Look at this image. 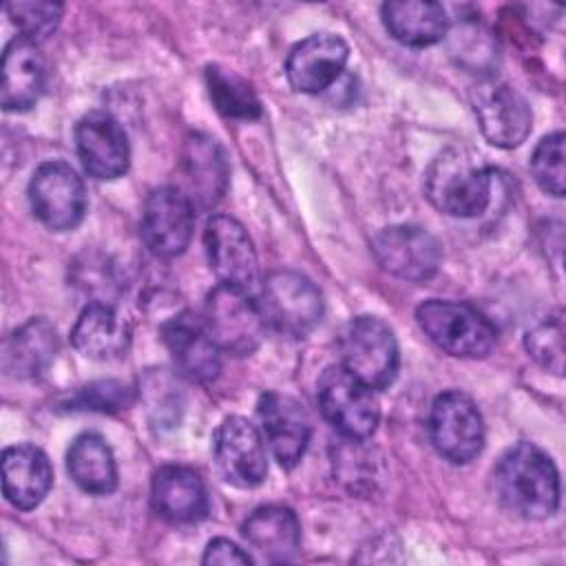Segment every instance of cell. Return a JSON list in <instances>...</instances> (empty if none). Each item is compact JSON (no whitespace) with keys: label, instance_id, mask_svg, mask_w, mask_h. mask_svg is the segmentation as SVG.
Returning <instances> with one entry per match:
<instances>
[{"label":"cell","instance_id":"obj_9","mask_svg":"<svg viewBox=\"0 0 566 566\" xmlns=\"http://www.w3.org/2000/svg\"><path fill=\"white\" fill-rule=\"evenodd\" d=\"M33 214L51 230H73L86 212V190L66 161H44L29 181Z\"/></svg>","mask_w":566,"mask_h":566},{"label":"cell","instance_id":"obj_22","mask_svg":"<svg viewBox=\"0 0 566 566\" xmlns=\"http://www.w3.org/2000/svg\"><path fill=\"white\" fill-rule=\"evenodd\" d=\"M46 82L44 57L35 42L13 38L2 55L0 99L4 111H29L42 95Z\"/></svg>","mask_w":566,"mask_h":566},{"label":"cell","instance_id":"obj_7","mask_svg":"<svg viewBox=\"0 0 566 566\" xmlns=\"http://www.w3.org/2000/svg\"><path fill=\"white\" fill-rule=\"evenodd\" d=\"M259 305L265 325H272L276 332L292 338L307 336L323 316L318 287L294 270H276L268 274Z\"/></svg>","mask_w":566,"mask_h":566},{"label":"cell","instance_id":"obj_14","mask_svg":"<svg viewBox=\"0 0 566 566\" xmlns=\"http://www.w3.org/2000/svg\"><path fill=\"white\" fill-rule=\"evenodd\" d=\"M203 245L210 270L219 283L250 290L259 279L256 252L245 228L228 217L214 214L208 219L203 230Z\"/></svg>","mask_w":566,"mask_h":566},{"label":"cell","instance_id":"obj_27","mask_svg":"<svg viewBox=\"0 0 566 566\" xmlns=\"http://www.w3.org/2000/svg\"><path fill=\"white\" fill-rule=\"evenodd\" d=\"M71 480L91 495H108L117 486V464L111 447L99 433L77 436L66 451Z\"/></svg>","mask_w":566,"mask_h":566},{"label":"cell","instance_id":"obj_13","mask_svg":"<svg viewBox=\"0 0 566 566\" xmlns=\"http://www.w3.org/2000/svg\"><path fill=\"white\" fill-rule=\"evenodd\" d=\"M219 473L234 486L252 489L265 480L268 458L263 433L243 416L226 418L212 438Z\"/></svg>","mask_w":566,"mask_h":566},{"label":"cell","instance_id":"obj_6","mask_svg":"<svg viewBox=\"0 0 566 566\" xmlns=\"http://www.w3.org/2000/svg\"><path fill=\"white\" fill-rule=\"evenodd\" d=\"M318 407L325 420L349 440L369 438L380 418L374 389L343 365L327 367L318 378Z\"/></svg>","mask_w":566,"mask_h":566},{"label":"cell","instance_id":"obj_3","mask_svg":"<svg viewBox=\"0 0 566 566\" xmlns=\"http://www.w3.org/2000/svg\"><path fill=\"white\" fill-rule=\"evenodd\" d=\"M340 365L371 389L394 382L400 365L391 327L378 316H356L343 325L336 340Z\"/></svg>","mask_w":566,"mask_h":566},{"label":"cell","instance_id":"obj_17","mask_svg":"<svg viewBox=\"0 0 566 566\" xmlns=\"http://www.w3.org/2000/svg\"><path fill=\"white\" fill-rule=\"evenodd\" d=\"M347 57L349 46L340 35L314 33L294 44L287 53V82L298 93H321L340 77Z\"/></svg>","mask_w":566,"mask_h":566},{"label":"cell","instance_id":"obj_31","mask_svg":"<svg viewBox=\"0 0 566 566\" xmlns=\"http://www.w3.org/2000/svg\"><path fill=\"white\" fill-rule=\"evenodd\" d=\"M535 181L546 195H564V133H551L539 139L531 157Z\"/></svg>","mask_w":566,"mask_h":566},{"label":"cell","instance_id":"obj_23","mask_svg":"<svg viewBox=\"0 0 566 566\" xmlns=\"http://www.w3.org/2000/svg\"><path fill=\"white\" fill-rule=\"evenodd\" d=\"M387 33L405 46H431L449 31V15L440 2L394 0L380 7Z\"/></svg>","mask_w":566,"mask_h":566},{"label":"cell","instance_id":"obj_8","mask_svg":"<svg viewBox=\"0 0 566 566\" xmlns=\"http://www.w3.org/2000/svg\"><path fill=\"white\" fill-rule=\"evenodd\" d=\"M429 436L442 458L453 464H467L484 447L482 413L467 394L444 391L431 405Z\"/></svg>","mask_w":566,"mask_h":566},{"label":"cell","instance_id":"obj_5","mask_svg":"<svg viewBox=\"0 0 566 566\" xmlns=\"http://www.w3.org/2000/svg\"><path fill=\"white\" fill-rule=\"evenodd\" d=\"M203 325L219 349L232 356L252 354L265 334L261 305L250 296V290L219 283L206 298Z\"/></svg>","mask_w":566,"mask_h":566},{"label":"cell","instance_id":"obj_20","mask_svg":"<svg viewBox=\"0 0 566 566\" xmlns=\"http://www.w3.org/2000/svg\"><path fill=\"white\" fill-rule=\"evenodd\" d=\"M153 509L168 522L192 524L208 513V491L203 480L188 467H161L150 486Z\"/></svg>","mask_w":566,"mask_h":566},{"label":"cell","instance_id":"obj_21","mask_svg":"<svg viewBox=\"0 0 566 566\" xmlns=\"http://www.w3.org/2000/svg\"><path fill=\"white\" fill-rule=\"evenodd\" d=\"M53 484L46 453L33 444H13L2 453V493L20 511L35 509Z\"/></svg>","mask_w":566,"mask_h":566},{"label":"cell","instance_id":"obj_10","mask_svg":"<svg viewBox=\"0 0 566 566\" xmlns=\"http://www.w3.org/2000/svg\"><path fill=\"white\" fill-rule=\"evenodd\" d=\"M371 252L382 270L411 283L429 281L442 265L440 241L420 226L382 228L371 239Z\"/></svg>","mask_w":566,"mask_h":566},{"label":"cell","instance_id":"obj_15","mask_svg":"<svg viewBox=\"0 0 566 566\" xmlns=\"http://www.w3.org/2000/svg\"><path fill=\"white\" fill-rule=\"evenodd\" d=\"M256 413L261 420V433L276 462L283 469L296 467L312 436L310 416L303 405L287 394L265 391L259 398Z\"/></svg>","mask_w":566,"mask_h":566},{"label":"cell","instance_id":"obj_33","mask_svg":"<svg viewBox=\"0 0 566 566\" xmlns=\"http://www.w3.org/2000/svg\"><path fill=\"white\" fill-rule=\"evenodd\" d=\"M201 562L203 564H252V557L245 551H241L234 542L226 537H217L206 546Z\"/></svg>","mask_w":566,"mask_h":566},{"label":"cell","instance_id":"obj_12","mask_svg":"<svg viewBox=\"0 0 566 566\" xmlns=\"http://www.w3.org/2000/svg\"><path fill=\"white\" fill-rule=\"evenodd\" d=\"M195 230V206L188 195L172 186H161L146 197L142 212V241L161 259L179 256Z\"/></svg>","mask_w":566,"mask_h":566},{"label":"cell","instance_id":"obj_2","mask_svg":"<svg viewBox=\"0 0 566 566\" xmlns=\"http://www.w3.org/2000/svg\"><path fill=\"white\" fill-rule=\"evenodd\" d=\"M493 192V170L462 146L444 148L424 170V195L440 212L471 219L486 210Z\"/></svg>","mask_w":566,"mask_h":566},{"label":"cell","instance_id":"obj_11","mask_svg":"<svg viewBox=\"0 0 566 566\" xmlns=\"http://www.w3.org/2000/svg\"><path fill=\"white\" fill-rule=\"evenodd\" d=\"M471 102L489 144L515 148L528 137L533 113L524 95L511 84L493 77L482 80L473 86Z\"/></svg>","mask_w":566,"mask_h":566},{"label":"cell","instance_id":"obj_19","mask_svg":"<svg viewBox=\"0 0 566 566\" xmlns=\"http://www.w3.org/2000/svg\"><path fill=\"white\" fill-rule=\"evenodd\" d=\"M181 170L190 188V201L201 208H214L228 190V157L221 144L206 133H190L186 137Z\"/></svg>","mask_w":566,"mask_h":566},{"label":"cell","instance_id":"obj_30","mask_svg":"<svg viewBox=\"0 0 566 566\" xmlns=\"http://www.w3.org/2000/svg\"><path fill=\"white\" fill-rule=\"evenodd\" d=\"M135 402V389L122 380H97L77 389L64 402L69 411H102L115 413Z\"/></svg>","mask_w":566,"mask_h":566},{"label":"cell","instance_id":"obj_18","mask_svg":"<svg viewBox=\"0 0 566 566\" xmlns=\"http://www.w3.org/2000/svg\"><path fill=\"white\" fill-rule=\"evenodd\" d=\"M161 338L175 360V367L192 382H210L221 371V349L206 325L184 312L161 327Z\"/></svg>","mask_w":566,"mask_h":566},{"label":"cell","instance_id":"obj_26","mask_svg":"<svg viewBox=\"0 0 566 566\" xmlns=\"http://www.w3.org/2000/svg\"><path fill=\"white\" fill-rule=\"evenodd\" d=\"M60 338L55 327L38 316L18 327L4 343L2 367L13 378H35L55 360Z\"/></svg>","mask_w":566,"mask_h":566},{"label":"cell","instance_id":"obj_24","mask_svg":"<svg viewBox=\"0 0 566 566\" xmlns=\"http://www.w3.org/2000/svg\"><path fill=\"white\" fill-rule=\"evenodd\" d=\"M71 343L91 360H115L126 354L130 332L111 305L88 303L71 329Z\"/></svg>","mask_w":566,"mask_h":566},{"label":"cell","instance_id":"obj_16","mask_svg":"<svg viewBox=\"0 0 566 566\" xmlns=\"http://www.w3.org/2000/svg\"><path fill=\"white\" fill-rule=\"evenodd\" d=\"M75 150L82 168L95 179H117L130 164L128 137L122 124L102 111H93L77 122Z\"/></svg>","mask_w":566,"mask_h":566},{"label":"cell","instance_id":"obj_28","mask_svg":"<svg viewBox=\"0 0 566 566\" xmlns=\"http://www.w3.org/2000/svg\"><path fill=\"white\" fill-rule=\"evenodd\" d=\"M206 86L214 108L232 119H259L263 108L254 88L239 73L210 64L206 66Z\"/></svg>","mask_w":566,"mask_h":566},{"label":"cell","instance_id":"obj_4","mask_svg":"<svg viewBox=\"0 0 566 566\" xmlns=\"http://www.w3.org/2000/svg\"><path fill=\"white\" fill-rule=\"evenodd\" d=\"M416 321L433 345L460 358L486 356L497 338L489 318L458 301H424L416 310Z\"/></svg>","mask_w":566,"mask_h":566},{"label":"cell","instance_id":"obj_32","mask_svg":"<svg viewBox=\"0 0 566 566\" xmlns=\"http://www.w3.org/2000/svg\"><path fill=\"white\" fill-rule=\"evenodd\" d=\"M528 354L544 365L548 371L562 376L564 371V318L562 312L539 321L533 329L526 332Z\"/></svg>","mask_w":566,"mask_h":566},{"label":"cell","instance_id":"obj_29","mask_svg":"<svg viewBox=\"0 0 566 566\" xmlns=\"http://www.w3.org/2000/svg\"><path fill=\"white\" fill-rule=\"evenodd\" d=\"M62 11V4L44 0H18L7 4V13L18 27L20 38L35 44L46 40L60 27Z\"/></svg>","mask_w":566,"mask_h":566},{"label":"cell","instance_id":"obj_25","mask_svg":"<svg viewBox=\"0 0 566 566\" xmlns=\"http://www.w3.org/2000/svg\"><path fill=\"white\" fill-rule=\"evenodd\" d=\"M241 535L252 551L272 564L294 559L301 544V526L294 511L276 504L250 513L241 526Z\"/></svg>","mask_w":566,"mask_h":566},{"label":"cell","instance_id":"obj_1","mask_svg":"<svg viewBox=\"0 0 566 566\" xmlns=\"http://www.w3.org/2000/svg\"><path fill=\"white\" fill-rule=\"evenodd\" d=\"M493 484L500 502L524 520H546L559 506V473L531 442H517L500 455Z\"/></svg>","mask_w":566,"mask_h":566}]
</instances>
